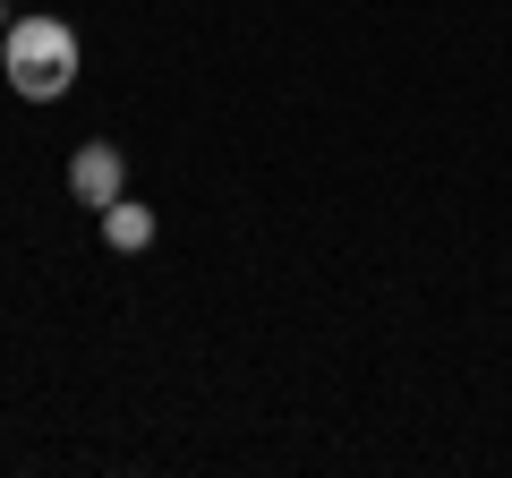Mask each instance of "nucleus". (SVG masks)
Segmentation results:
<instances>
[{
  "instance_id": "1",
  "label": "nucleus",
  "mask_w": 512,
  "mask_h": 478,
  "mask_svg": "<svg viewBox=\"0 0 512 478\" xmlns=\"http://www.w3.org/2000/svg\"><path fill=\"white\" fill-rule=\"evenodd\" d=\"M0 69H9V86L26 94V103H60L77 77V26L69 18H18L0 26Z\"/></svg>"
},
{
  "instance_id": "2",
  "label": "nucleus",
  "mask_w": 512,
  "mask_h": 478,
  "mask_svg": "<svg viewBox=\"0 0 512 478\" xmlns=\"http://www.w3.org/2000/svg\"><path fill=\"white\" fill-rule=\"evenodd\" d=\"M120 180H128V163H120V146H103V137L69 154V197H77V205H94V214L120 197Z\"/></svg>"
},
{
  "instance_id": "3",
  "label": "nucleus",
  "mask_w": 512,
  "mask_h": 478,
  "mask_svg": "<svg viewBox=\"0 0 512 478\" xmlns=\"http://www.w3.org/2000/svg\"><path fill=\"white\" fill-rule=\"evenodd\" d=\"M103 239L120 248V257H137V248H154V214H146V205H128V197H111L103 205Z\"/></svg>"
}]
</instances>
